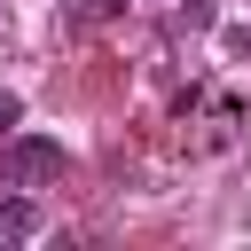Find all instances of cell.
Listing matches in <instances>:
<instances>
[{
  "mask_svg": "<svg viewBox=\"0 0 251 251\" xmlns=\"http://www.w3.org/2000/svg\"><path fill=\"white\" fill-rule=\"evenodd\" d=\"M71 157H63V141H47V133H8V149H0V188H39V180H55Z\"/></svg>",
  "mask_w": 251,
  "mask_h": 251,
  "instance_id": "obj_1",
  "label": "cell"
},
{
  "mask_svg": "<svg viewBox=\"0 0 251 251\" xmlns=\"http://www.w3.org/2000/svg\"><path fill=\"white\" fill-rule=\"evenodd\" d=\"M0 235H8V243L39 235V204H31V196H8V204H0Z\"/></svg>",
  "mask_w": 251,
  "mask_h": 251,
  "instance_id": "obj_2",
  "label": "cell"
},
{
  "mask_svg": "<svg viewBox=\"0 0 251 251\" xmlns=\"http://www.w3.org/2000/svg\"><path fill=\"white\" fill-rule=\"evenodd\" d=\"M16 118H24V102H16V94H0V141L16 133Z\"/></svg>",
  "mask_w": 251,
  "mask_h": 251,
  "instance_id": "obj_3",
  "label": "cell"
}]
</instances>
